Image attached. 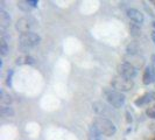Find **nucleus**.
Listing matches in <instances>:
<instances>
[{"mask_svg": "<svg viewBox=\"0 0 155 140\" xmlns=\"http://www.w3.org/2000/svg\"><path fill=\"white\" fill-rule=\"evenodd\" d=\"M93 127L101 133V135H106V137H112L117 132V127L116 125L113 124L111 120L106 119V118H103L99 117L94 120V123L92 125Z\"/></svg>", "mask_w": 155, "mask_h": 140, "instance_id": "nucleus-1", "label": "nucleus"}, {"mask_svg": "<svg viewBox=\"0 0 155 140\" xmlns=\"http://www.w3.org/2000/svg\"><path fill=\"white\" fill-rule=\"evenodd\" d=\"M40 42H41L40 35H38L36 33H33V32L21 34L19 38V45L22 49H31L34 47L39 46Z\"/></svg>", "mask_w": 155, "mask_h": 140, "instance_id": "nucleus-2", "label": "nucleus"}, {"mask_svg": "<svg viewBox=\"0 0 155 140\" xmlns=\"http://www.w3.org/2000/svg\"><path fill=\"white\" fill-rule=\"evenodd\" d=\"M112 86L116 89V91L119 92H126V91H130L132 90L133 86H134V82L132 79H128V78L121 77V76H118L114 77L111 82Z\"/></svg>", "mask_w": 155, "mask_h": 140, "instance_id": "nucleus-3", "label": "nucleus"}, {"mask_svg": "<svg viewBox=\"0 0 155 140\" xmlns=\"http://www.w3.org/2000/svg\"><path fill=\"white\" fill-rule=\"evenodd\" d=\"M106 99L116 109L124 106L125 101H126V98H125V96L123 93L119 92V91H114V90H111V91L106 93Z\"/></svg>", "mask_w": 155, "mask_h": 140, "instance_id": "nucleus-4", "label": "nucleus"}, {"mask_svg": "<svg viewBox=\"0 0 155 140\" xmlns=\"http://www.w3.org/2000/svg\"><path fill=\"white\" fill-rule=\"evenodd\" d=\"M117 72L119 76L128 78V79H132L137 76V69L130 63H120L117 67Z\"/></svg>", "mask_w": 155, "mask_h": 140, "instance_id": "nucleus-5", "label": "nucleus"}, {"mask_svg": "<svg viewBox=\"0 0 155 140\" xmlns=\"http://www.w3.org/2000/svg\"><path fill=\"white\" fill-rule=\"evenodd\" d=\"M33 28V21L28 18H20L15 22V29L21 34L29 33Z\"/></svg>", "mask_w": 155, "mask_h": 140, "instance_id": "nucleus-6", "label": "nucleus"}, {"mask_svg": "<svg viewBox=\"0 0 155 140\" xmlns=\"http://www.w3.org/2000/svg\"><path fill=\"white\" fill-rule=\"evenodd\" d=\"M127 16L132 20L133 22H135V23H142L143 20H145L143 14H142L140 11L135 9V8H130V9L127 11Z\"/></svg>", "mask_w": 155, "mask_h": 140, "instance_id": "nucleus-7", "label": "nucleus"}, {"mask_svg": "<svg viewBox=\"0 0 155 140\" xmlns=\"http://www.w3.org/2000/svg\"><path fill=\"white\" fill-rule=\"evenodd\" d=\"M142 82L146 85H148L152 82H155V70L153 67H146V69L143 71V76H142Z\"/></svg>", "mask_w": 155, "mask_h": 140, "instance_id": "nucleus-8", "label": "nucleus"}, {"mask_svg": "<svg viewBox=\"0 0 155 140\" xmlns=\"http://www.w3.org/2000/svg\"><path fill=\"white\" fill-rule=\"evenodd\" d=\"M11 23V16L5 9H0V26L1 28H6Z\"/></svg>", "mask_w": 155, "mask_h": 140, "instance_id": "nucleus-9", "label": "nucleus"}, {"mask_svg": "<svg viewBox=\"0 0 155 140\" xmlns=\"http://www.w3.org/2000/svg\"><path fill=\"white\" fill-rule=\"evenodd\" d=\"M0 115L2 117H13L14 116V110L12 109L9 105H4V106H1L0 108Z\"/></svg>", "mask_w": 155, "mask_h": 140, "instance_id": "nucleus-10", "label": "nucleus"}, {"mask_svg": "<svg viewBox=\"0 0 155 140\" xmlns=\"http://www.w3.org/2000/svg\"><path fill=\"white\" fill-rule=\"evenodd\" d=\"M150 101H153V97H152V92L150 93H146V95H143L142 97H140L139 99H137L135 101V105H145V104H147L149 103Z\"/></svg>", "mask_w": 155, "mask_h": 140, "instance_id": "nucleus-11", "label": "nucleus"}, {"mask_svg": "<svg viewBox=\"0 0 155 140\" xmlns=\"http://www.w3.org/2000/svg\"><path fill=\"white\" fill-rule=\"evenodd\" d=\"M35 63V60L31 57V56H21L16 60V64L21 65V64H34Z\"/></svg>", "mask_w": 155, "mask_h": 140, "instance_id": "nucleus-12", "label": "nucleus"}, {"mask_svg": "<svg viewBox=\"0 0 155 140\" xmlns=\"http://www.w3.org/2000/svg\"><path fill=\"white\" fill-rule=\"evenodd\" d=\"M130 33H131V35L134 36V38L140 36V35H141V29H140L139 25L135 22L131 23V25H130Z\"/></svg>", "mask_w": 155, "mask_h": 140, "instance_id": "nucleus-13", "label": "nucleus"}, {"mask_svg": "<svg viewBox=\"0 0 155 140\" xmlns=\"http://www.w3.org/2000/svg\"><path fill=\"white\" fill-rule=\"evenodd\" d=\"M8 50L9 48H8L7 41L5 40V38H1L0 39V54L2 56H6L8 54Z\"/></svg>", "mask_w": 155, "mask_h": 140, "instance_id": "nucleus-14", "label": "nucleus"}, {"mask_svg": "<svg viewBox=\"0 0 155 140\" xmlns=\"http://www.w3.org/2000/svg\"><path fill=\"white\" fill-rule=\"evenodd\" d=\"M89 140H103L101 139V134L93 126L90 128V132H89Z\"/></svg>", "mask_w": 155, "mask_h": 140, "instance_id": "nucleus-15", "label": "nucleus"}, {"mask_svg": "<svg viewBox=\"0 0 155 140\" xmlns=\"http://www.w3.org/2000/svg\"><path fill=\"white\" fill-rule=\"evenodd\" d=\"M18 7L20 8V9H22L25 12H29L31 11V6H29V4H28V1H19L18 2Z\"/></svg>", "mask_w": 155, "mask_h": 140, "instance_id": "nucleus-16", "label": "nucleus"}, {"mask_svg": "<svg viewBox=\"0 0 155 140\" xmlns=\"http://www.w3.org/2000/svg\"><path fill=\"white\" fill-rule=\"evenodd\" d=\"M1 99V104H7L9 105V103H12V97L9 96V95H5L4 91H1V97H0Z\"/></svg>", "mask_w": 155, "mask_h": 140, "instance_id": "nucleus-17", "label": "nucleus"}, {"mask_svg": "<svg viewBox=\"0 0 155 140\" xmlns=\"http://www.w3.org/2000/svg\"><path fill=\"white\" fill-rule=\"evenodd\" d=\"M146 113H147L148 117H150V118L155 119V105H154V106L148 108V109L146 110Z\"/></svg>", "mask_w": 155, "mask_h": 140, "instance_id": "nucleus-18", "label": "nucleus"}, {"mask_svg": "<svg viewBox=\"0 0 155 140\" xmlns=\"http://www.w3.org/2000/svg\"><path fill=\"white\" fill-rule=\"evenodd\" d=\"M138 52V49H137V46L135 45H130V46L127 47V53L128 54H135Z\"/></svg>", "mask_w": 155, "mask_h": 140, "instance_id": "nucleus-19", "label": "nucleus"}, {"mask_svg": "<svg viewBox=\"0 0 155 140\" xmlns=\"http://www.w3.org/2000/svg\"><path fill=\"white\" fill-rule=\"evenodd\" d=\"M27 1H28V4H29L31 7H38V4L39 2L36 0H27Z\"/></svg>", "mask_w": 155, "mask_h": 140, "instance_id": "nucleus-20", "label": "nucleus"}, {"mask_svg": "<svg viewBox=\"0 0 155 140\" xmlns=\"http://www.w3.org/2000/svg\"><path fill=\"white\" fill-rule=\"evenodd\" d=\"M12 71L11 72H8V76H7V85H11V78H12Z\"/></svg>", "mask_w": 155, "mask_h": 140, "instance_id": "nucleus-21", "label": "nucleus"}, {"mask_svg": "<svg viewBox=\"0 0 155 140\" xmlns=\"http://www.w3.org/2000/svg\"><path fill=\"white\" fill-rule=\"evenodd\" d=\"M126 115H127V122L131 123V122H132V117H130V113H128V112H127Z\"/></svg>", "mask_w": 155, "mask_h": 140, "instance_id": "nucleus-22", "label": "nucleus"}, {"mask_svg": "<svg viewBox=\"0 0 155 140\" xmlns=\"http://www.w3.org/2000/svg\"><path fill=\"white\" fill-rule=\"evenodd\" d=\"M152 60H153V64H154V67H153V68H154V70H155V55L152 56Z\"/></svg>", "mask_w": 155, "mask_h": 140, "instance_id": "nucleus-23", "label": "nucleus"}, {"mask_svg": "<svg viewBox=\"0 0 155 140\" xmlns=\"http://www.w3.org/2000/svg\"><path fill=\"white\" fill-rule=\"evenodd\" d=\"M152 39H153V41H154V43H155V31L152 33Z\"/></svg>", "mask_w": 155, "mask_h": 140, "instance_id": "nucleus-24", "label": "nucleus"}, {"mask_svg": "<svg viewBox=\"0 0 155 140\" xmlns=\"http://www.w3.org/2000/svg\"><path fill=\"white\" fill-rule=\"evenodd\" d=\"M152 97H153V99L155 101V92H152Z\"/></svg>", "mask_w": 155, "mask_h": 140, "instance_id": "nucleus-25", "label": "nucleus"}, {"mask_svg": "<svg viewBox=\"0 0 155 140\" xmlns=\"http://www.w3.org/2000/svg\"><path fill=\"white\" fill-rule=\"evenodd\" d=\"M153 27H154V28H155V21H154V22H153Z\"/></svg>", "mask_w": 155, "mask_h": 140, "instance_id": "nucleus-26", "label": "nucleus"}, {"mask_svg": "<svg viewBox=\"0 0 155 140\" xmlns=\"http://www.w3.org/2000/svg\"><path fill=\"white\" fill-rule=\"evenodd\" d=\"M153 4H154V5H155V1H153Z\"/></svg>", "mask_w": 155, "mask_h": 140, "instance_id": "nucleus-27", "label": "nucleus"}]
</instances>
